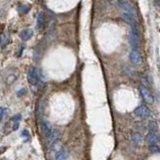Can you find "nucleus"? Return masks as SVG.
I'll return each instance as SVG.
<instances>
[{
	"mask_svg": "<svg viewBox=\"0 0 160 160\" xmlns=\"http://www.w3.org/2000/svg\"><path fill=\"white\" fill-rule=\"evenodd\" d=\"M129 58H130V61L132 62V65H141L142 62H143V58L140 54L137 48H133L131 51H130V54H129Z\"/></svg>",
	"mask_w": 160,
	"mask_h": 160,
	"instance_id": "obj_1",
	"label": "nucleus"
},
{
	"mask_svg": "<svg viewBox=\"0 0 160 160\" xmlns=\"http://www.w3.org/2000/svg\"><path fill=\"white\" fill-rule=\"evenodd\" d=\"M120 6L124 13H128V14L137 17L136 10H135L134 6L132 5V3L128 1V0H122V1L120 2Z\"/></svg>",
	"mask_w": 160,
	"mask_h": 160,
	"instance_id": "obj_2",
	"label": "nucleus"
},
{
	"mask_svg": "<svg viewBox=\"0 0 160 160\" xmlns=\"http://www.w3.org/2000/svg\"><path fill=\"white\" fill-rule=\"evenodd\" d=\"M132 32L130 35V44L133 48H137L140 46V32H139V27L137 28H131Z\"/></svg>",
	"mask_w": 160,
	"mask_h": 160,
	"instance_id": "obj_3",
	"label": "nucleus"
},
{
	"mask_svg": "<svg viewBox=\"0 0 160 160\" xmlns=\"http://www.w3.org/2000/svg\"><path fill=\"white\" fill-rule=\"evenodd\" d=\"M27 80H28V83L32 86H36L39 82V75H38V72L36 69L31 68L29 69L28 73H27Z\"/></svg>",
	"mask_w": 160,
	"mask_h": 160,
	"instance_id": "obj_4",
	"label": "nucleus"
},
{
	"mask_svg": "<svg viewBox=\"0 0 160 160\" xmlns=\"http://www.w3.org/2000/svg\"><path fill=\"white\" fill-rule=\"evenodd\" d=\"M140 93L142 97H143V99L146 101V103L148 104H152L154 102V98H153V95L151 94V92L149 91V90L146 88L145 86H140Z\"/></svg>",
	"mask_w": 160,
	"mask_h": 160,
	"instance_id": "obj_5",
	"label": "nucleus"
},
{
	"mask_svg": "<svg viewBox=\"0 0 160 160\" xmlns=\"http://www.w3.org/2000/svg\"><path fill=\"white\" fill-rule=\"evenodd\" d=\"M134 113L139 118H143V119H145V118L149 117V115H150V111H149V109L146 106L142 105L140 107H138L137 109L134 111Z\"/></svg>",
	"mask_w": 160,
	"mask_h": 160,
	"instance_id": "obj_6",
	"label": "nucleus"
},
{
	"mask_svg": "<svg viewBox=\"0 0 160 160\" xmlns=\"http://www.w3.org/2000/svg\"><path fill=\"white\" fill-rule=\"evenodd\" d=\"M48 138H47V144L50 145V146H53L54 143H55V141L58 140V138H60L61 136V132L58 131V130H51L50 131V133L47 135Z\"/></svg>",
	"mask_w": 160,
	"mask_h": 160,
	"instance_id": "obj_7",
	"label": "nucleus"
},
{
	"mask_svg": "<svg viewBox=\"0 0 160 160\" xmlns=\"http://www.w3.org/2000/svg\"><path fill=\"white\" fill-rule=\"evenodd\" d=\"M68 156H69V150L61 147L55 152L54 157H55V160H65L68 158Z\"/></svg>",
	"mask_w": 160,
	"mask_h": 160,
	"instance_id": "obj_8",
	"label": "nucleus"
},
{
	"mask_svg": "<svg viewBox=\"0 0 160 160\" xmlns=\"http://www.w3.org/2000/svg\"><path fill=\"white\" fill-rule=\"evenodd\" d=\"M10 35L8 33H3L1 36H0V47H5L7 44L10 43Z\"/></svg>",
	"mask_w": 160,
	"mask_h": 160,
	"instance_id": "obj_9",
	"label": "nucleus"
},
{
	"mask_svg": "<svg viewBox=\"0 0 160 160\" xmlns=\"http://www.w3.org/2000/svg\"><path fill=\"white\" fill-rule=\"evenodd\" d=\"M33 35V31L31 29H23L21 32H20V37L22 38V40L27 41L29 40Z\"/></svg>",
	"mask_w": 160,
	"mask_h": 160,
	"instance_id": "obj_10",
	"label": "nucleus"
},
{
	"mask_svg": "<svg viewBox=\"0 0 160 160\" xmlns=\"http://www.w3.org/2000/svg\"><path fill=\"white\" fill-rule=\"evenodd\" d=\"M132 141H133L134 143L137 144V145H142L143 144L144 138L140 133H135L133 136H132Z\"/></svg>",
	"mask_w": 160,
	"mask_h": 160,
	"instance_id": "obj_11",
	"label": "nucleus"
},
{
	"mask_svg": "<svg viewBox=\"0 0 160 160\" xmlns=\"http://www.w3.org/2000/svg\"><path fill=\"white\" fill-rule=\"evenodd\" d=\"M147 138H148V141H149V143H150V145H156V144H158L159 139H158L157 134H155L154 132H151V133L148 135Z\"/></svg>",
	"mask_w": 160,
	"mask_h": 160,
	"instance_id": "obj_12",
	"label": "nucleus"
},
{
	"mask_svg": "<svg viewBox=\"0 0 160 160\" xmlns=\"http://www.w3.org/2000/svg\"><path fill=\"white\" fill-rule=\"evenodd\" d=\"M53 130V128H51V125L48 123V122H43L41 124V131H43V133L44 135H47L50 133V131Z\"/></svg>",
	"mask_w": 160,
	"mask_h": 160,
	"instance_id": "obj_13",
	"label": "nucleus"
},
{
	"mask_svg": "<svg viewBox=\"0 0 160 160\" xmlns=\"http://www.w3.org/2000/svg\"><path fill=\"white\" fill-rule=\"evenodd\" d=\"M17 76H18V74H16V73H14V74H9L7 76H6V80H5L6 85H8V86L12 85L13 83L16 81Z\"/></svg>",
	"mask_w": 160,
	"mask_h": 160,
	"instance_id": "obj_14",
	"label": "nucleus"
},
{
	"mask_svg": "<svg viewBox=\"0 0 160 160\" xmlns=\"http://www.w3.org/2000/svg\"><path fill=\"white\" fill-rule=\"evenodd\" d=\"M44 20H46V17H44V14L43 13H40L39 15H38V18H37V25L38 27H40V25H43Z\"/></svg>",
	"mask_w": 160,
	"mask_h": 160,
	"instance_id": "obj_15",
	"label": "nucleus"
},
{
	"mask_svg": "<svg viewBox=\"0 0 160 160\" xmlns=\"http://www.w3.org/2000/svg\"><path fill=\"white\" fill-rule=\"evenodd\" d=\"M22 137L24 138V142H27L29 141V132L27 130H23L22 131Z\"/></svg>",
	"mask_w": 160,
	"mask_h": 160,
	"instance_id": "obj_16",
	"label": "nucleus"
},
{
	"mask_svg": "<svg viewBox=\"0 0 160 160\" xmlns=\"http://www.w3.org/2000/svg\"><path fill=\"white\" fill-rule=\"evenodd\" d=\"M150 150H151V152H155V153L159 152L158 145L157 144H156V145H150Z\"/></svg>",
	"mask_w": 160,
	"mask_h": 160,
	"instance_id": "obj_17",
	"label": "nucleus"
},
{
	"mask_svg": "<svg viewBox=\"0 0 160 160\" xmlns=\"http://www.w3.org/2000/svg\"><path fill=\"white\" fill-rule=\"evenodd\" d=\"M26 91L27 90L25 88H22L21 90H19V91L17 92V97H22L24 94H26Z\"/></svg>",
	"mask_w": 160,
	"mask_h": 160,
	"instance_id": "obj_18",
	"label": "nucleus"
},
{
	"mask_svg": "<svg viewBox=\"0 0 160 160\" xmlns=\"http://www.w3.org/2000/svg\"><path fill=\"white\" fill-rule=\"evenodd\" d=\"M4 112H5V109L2 107H0V121L2 120L3 116H4Z\"/></svg>",
	"mask_w": 160,
	"mask_h": 160,
	"instance_id": "obj_19",
	"label": "nucleus"
},
{
	"mask_svg": "<svg viewBox=\"0 0 160 160\" xmlns=\"http://www.w3.org/2000/svg\"><path fill=\"white\" fill-rule=\"evenodd\" d=\"M6 149H7V147H5V146H4V147H0V154H2V153H4Z\"/></svg>",
	"mask_w": 160,
	"mask_h": 160,
	"instance_id": "obj_20",
	"label": "nucleus"
},
{
	"mask_svg": "<svg viewBox=\"0 0 160 160\" xmlns=\"http://www.w3.org/2000/svg\"><path fill=\"white\" fill-rule=\"evenodd\" d=\"M2 160H5V159H2Z\"/></svg>",
	"mask_w": 160,
	"mask_h": 160,
	"instance_id": "obj_21",
	"label": "nucleus"
}]
</instances>
